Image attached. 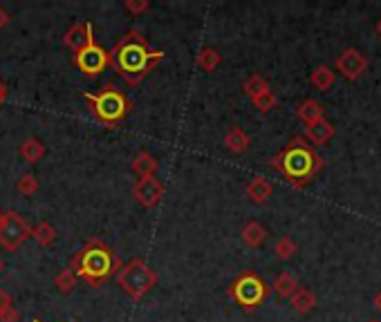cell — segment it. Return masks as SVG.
<instances>
[{"label":"cell","mask_w":381,"mask_h":322,"mask_svg":"<svg viewBox=\"0 0 381 322\" xmlns=\"http://www.w3.org/2000/svg\"><path fill=\"white\" fill-rule=\"evenodd\" d=\"M162 59L164 52L153 49L146 36L135 27L126 31L124 38L110 52V66L128 85H140Z\"/></svg>","instance_id":"6da1fadb"},{"label":"cell","mask_w":381,"mask_h":322,"mask_svg":"<svg viewBox=\"0 0 381 322\" xmlns=\"http://www.w3.org/2000/svg\"><path fill=\"white\" fill-rule=\"evenodd\" d=\"M70 268L74 271V275L83 277L88 284L99 286L101 282L108 280L117 268H121V262L108 244L99 238H94L72 257Z\"/></svg>","instance_id":"7a4b0ae2"},{"label":"cell","mask_w":381,"mask_h":322,"mask_svg":"<svg viewBox=\"0 0 381 322\" xmlns=\"http://www.w3.org/2000/svg\"><path fill=\"white\" fill-rule=\"evenodd\" d=\"M86 101L90 103V112L94 119L108 128H117L130 112V101L121 90L114 85H103L99 92H83Z\"/></svg>","instance_id":"3957f363"},{"label":"cell","mask_w":381,"mask_h":322,"mask_svg":"<svg viewBox=\"0 0 381 322\" xmlns=\"http://www.w3.org/2000/svg\"><path fill=\"white\" fill-rule=\"evenodd\" d=\"M117 282H119V286H121L124 291L128 293L133 300H142V298L155 286V282H157V273H155L153 268L148 266L144 260H140V257H135V260H130L128 264L119 268Z\"/></svg>","instance_id":"277c9868"},{"label":"cell","mask_w":381,"mask_h":322,"mask_svg":"<svg viewBox=\"0 0 381 322\" xmlns=\"http://www.w3.org/2000/svg\"><path fill=\"white\" fill-rule=\"evenodd\" d=\"M274 164H276L292 181H303V179H308L314 173L312 150L305 144H301L299 139H296V141L287 150H285L281 157H276Z\"/></svg>","instance_id":"5b68a950"},{"label":"cell","mask_w":381,"mask_h":322,"mask_svg":"<svg viewBox=\"0 0 381 322\" xmlns=\"http://www.w3.org/2000/svg\"><path fill=\"white\" fill-rule=\"evenodd\" d=\"M229 296L236 300V302L242 307V309H256L264 298H267V286L260 280L256 273H242L238 280L231 284L229 289Z\"/></svg>","instance_id":"8992f818"},{"label":"cell","mask_w":381,"mask_h":322,"mask_svg":"<svg viewBox=\"0 0 381 322\" xmlns=\"http://www.w3.org/2000/svg\"><path fill=\"white\" fill-rule=\"evenodd\" d=\"M31 238L29 224L20 217L18 213L7 210L3 213V227H0V246L5 251H18L27 240Z\"/></svg>","instance_id":"52a82bcc"},{"label":"cell","mask_w":381,"mask_h":322,"mask_svg":"<svg viewBox=\"0 0 381 322\" xmlns=\"http://www.w3.org/2000/svg\"><path fill=\"white\" fill-rule=\"evenodd\" d=\"M72 61L86 77H97V74H101L110 66V54L101 45H97V43H90V45H86L83 49L74 52Z\"/></svg>","instance_id":"ba28073f"},{"label":"cell","mask_w":381,"mask_h":322,"mask_svg":"<svg viewBox=\"0 0 381 322\" xmlns=\"http://www.w3.org/2000/svg\"><path fill=\"white\" fill-rule=\"evenodd\" d=\"M133 195H135L137 201L142 204V206L153 208L155 204L164 197V186L155 175L153 177H140V179H137V184L133 186Z\"/></svg>","instance_id":"9c48e42d"},{"label":"cell","mask_w":381,"mask_h":322,"mask_svg":"<svg viewBox=\"0 0 381 322\" xmlns=\"http://www.w3.org/2000/svg\"><path fill=\"white\" fill-rule=\"evenodd\" d=\"M366 68H368V61L364 59V54L359 49H345L341 56L336 59V70L350 81H357L361 77Z\"/></svg>","instance_id":"30bf717a"},{"label":"cell","mask_w":381,"mask_h":322,"mask_svg":"<svg viewBox=\"0 0 381 322\" xmlns=\"http://www.w3.org/2000/svg\"><path fill=\"white\" fill-rule=\"evenodd\" d=\"M63 43L72 49V52H79L90 43H94V36H92V23H74L68 31L66 36H63Z\"/></svg>","instance_id":"8fae6325"},{"label":"cell","mask_w":381,"mask_h":322,"mask_svg":"<svg viewBox=\"0 0 381 322\" xmlns=\"http://www.w3.org/2000/svg\"><path fill=\"white\" fill-rule=\"evenodd\" d=\"M332 137H334V125L327 121L325 116H323V119H319V121H314L312 125H308V139H310L312 144H316V146L327 144Z\"/></svg>","instance_id":"7c38bea8"},{"label":"cell","mask_w":381,"mask_h":322,"mask_svg":"<svg viewBox=\"0 0 381 322\" xmlns=\"http://www.w3.org/2000/svg\"><path fill=\"white\" fill-rule=\"evenodd\" d=\"M225 146H227L229 153L242 155L249 148V135L242 130V128H238V125L229 128V132L225 135Z\"/></svg>","instance_id":"4fadbf2b"},{"label":"cell","mask_w":381,"mask_h":322,"mask_svg":"<svg viewBox=\"0 0 381 322\" xmlns=\"http://www.w3.org/2000/svg\"><path fill=\"white\" fill-rule=\"evenodd\" d=\"M271 184L267 179H262V177H253L249 181V186H247V197L253 201V204H264L269 197H271Z\"/></svg>","instance_id":"5bb4252c"},{"label":"cell","mask_w":381,"mask_h":322,"mask_svg":"<svg viewBox=\"0 0 381 322\" xmlns=\"http://www.w3.org/2000/svg\"><path fill=\"white\" fill-rule=\"evenodd\" d=\"M20 157H23L27 164H38V161L45 157V144L36 137L25 139V144L20 146Z\"/></svg>","instance_id":"9a60e30c"},{"label":"cell","mask_w":381,"mask_h":322,"mask_svg":"<svg viewBox=\"0 0 381 322\" xmlns=\"http://www.w3.org/2000/svg\"><path fill=\"white\" fill-rule=\"evenodd\" d=\"M240 235H242V242L251 246V249H256V246H260L264 238H267V231H264V227L258 222H247L245 227H242Z\"/></svg>","instance_id":"2e32d148"},{"label":"cell","mask_w":381,"mask_h":322,"mask_svg":"<svg viewBox=\"0 0 381 322\" xmlns=\"http://www.w3.org/2000/svg\"><path fill=\"white\" fill-rule=\"evenodd\" d=\"M299 119L305 123V125H312L314 121L323 119V105L314 99H305L301 105H299Z\"/></svg>","instance_id":"e0dca14e"},{"label":"cell","mask_w":381,"mask_h":322,"mask_svg":"<svg viewBox=\"0 0 381 322\" xmlns=\"http://www.w3.org/2000/svg\"><path fill=\"white\" fill-rule=\"evenodd\" d=\"M310 81H312V85L319 92H330L334 81H336V77H334V72L327 68V66H319V68H314Z\"/></svg>","instance_id":"ac0fdd59"},{"label":"cell","mask_w":381,"mask_h":322,"mask_svg":"<svg viewBox=\"0 0 381 322\" xmlns=\"http://www.w3.org/2000/svg\"><path fill=\"white\" fill-rule=\"evenodd\" d=\"M133 170L140 177H153L155 175V170H157V159L151 155V153H146V150H142L140 155L135 157L133 161Z\"/></svg>","instance_id":"d6986e66"},{"label":"cell","mask_w":381,"mask_h":322,"mask_svg":"<svg viewBox=\"0 0 381 322\" xmlns=\"http://www.w3.org/2000/svg\"><path fill=\"white\" fill-rule=\"evenodd\" d=\"M292 307L299 311V314H310V311L316 307V296L310 291V289H296L292 296Z\"/></svg>","instance_id":"ffe728a7"},{"label":"cell","mask_w":381,"mask_h":322,"mask_svg":"<svg viewBox=\"0 0 381 322\" xmlns=\"http://www.w3.org/2000/svg\"><path fill=\"white\" fill-rule=\"evenodd\" d=\"M296 289H299V280H296L290 271H283L276 280H274V291H276L278 298H292Z\"/></svg>","instance_id":"44dd1931"},{"label":"cell","mask_w":381,"mask_h":322,"mask_svg":"<svg viewBox=\"0 0 381 322\" xmlns=\"http://www.w3.org/2000/svg\"><path fill=\"white\" fill-rule=\"evenodd\" d=\"M220 61H222L220 59V52L216 47H202V49H200V54H197V66L202 68L204 72L218 70Z\"/></svg>","instance_id":"7402d4cb"},{"label":"cell","mask_w":381,"mask_h":322,"mask_svg":"<svg viewBox=\"0 0 381 322\" xmlns=\"http://www.w3.org/2000/svg\"><path fill=\"white\" fill-rule=\"evenodd\" d=\"M242 90H245V94L253 101L256 96L264 94V92L271 90V88H269V83L260 77V74H253V77H249V79L245 81V85H242Z\"/></svg>","instance_id":"603a6c76"},{"label":"cell","mask_w":381,"mask_h":322,"mask_svg":"<svg viewBox=\"0 0 381 322\" xmlns=\"http://www.w3.org/2000/svg\"><path fill=\"white\" fill-rule=\"evenodd\" d=\"M31 238L36 240L38 246H50L52 242L57 240V231H54V227H52L50 222H40L38 227L31 231Z\"/></svg>","instance_id":"cb8c5ba5"},{"label":"cell","mask_w":381,"mask_h":322,"mask_svg":"<svg viewBox=\"0 0 381 322\" xmlns=\"http://www.w3.org/2000/svg\"><path fill=\"white\" fill-rule=\"evenodd\" d=\"M296 251H299V246H296V242L290 235H283V238H278L276 244H274V253H276V257H281V260H292Z\"/></svg>","instance_id":"d4e9b609"},{"label":"cell","mask_w":381,"mask_h":322,"mask_svg":"<svg viewBox=\"0 0 381 322\" xmlns=\"http://www.w3.org/2000/svg\"><path fill=\"white\" fill-rule=\"evenodd\" d=\"M16 188H18L20 195H25V197L36 195V192H38V179H36V175H31V173L20 175V179L16 181Z\"/></svg>","instance_id":"484cf974"},{"label":"cell","mask_w":381,"mask_h":322,"mask_svg":"<svg viewBox=\"0 0 381 322\" xmlns=\"http://www.w3.org/2000/svg\"><path fill=\"white\" fill-rule=\"evenodd\" d=\"M54 284H57V289L61 293H70L74 289V284H77V275H74L72 268H63V271L57 275Z\"/></svg>","instance_id":"4316f807"},{"label":"cell","mask_w":381,"mask_h":322,"mask_svg":"<svg viewBox=\"0 0 381 322\" xmlns=\"http://www.w3.org/2000/svg\"><path fill=\"white\" fill-rule=\"evenodd\" d=\"M253 105H256L260 112H269L271 107H276V94H274L271 90H267L264 94H260V96L253 99Z\"/></svg>","instance_id":"83f0119b"},{"label":"cell","mask_w":381,"mask_h":322,"mask_svg":"<svg viewBox=\"0 0 381 322\" xmlns=\"http://www.w3.org/2000/svg\"><path fill=\"white\" fill-rule=\"evenodd\" d=\"M124 7H126V12H130V14L137 16V14L146 12V9L151 7V3H148V0H126Z\"/></svg>","instance_id":"f1b7e54d"},{"label":"cell","mask_w":381,"mask_h":322,"mask_svg":"<svg viewBox=\"0 0 381 322\" xmlns=\"http://www.w3.org/2000/svg\"><path fill=\"white\" fill-rule=\"evenodd\" d=\"M0 322H18V311L14 307L5 309L3 314H0Z\"/></svg>","instance_id":"f546056e"},{"label":"cell","mask_w":381,"mask_h":322,"mask_svg":"<svg viewBox=\"0 0 381 322\" xmlns=\"http://www.w3.org/2000/svg\"><path fill=\"white\" fill-rule=\"evenodd\" d=\"M9 307H14L12 305V296H9L3 286H0V314H3L5 309H9Z\"/></svg>","instance_id":"4dcf8cb0"},{"label":"cell","mask_w":381,"mask_h":322,"mask_svg":"<svg viewBox=\"0 0 381 322\" xmlns=\"http://www.w3.org/2000/svg\"><path fill=\"white\" fill-rule=\"evenodd\" d=\"M7 25H9V14L5 12L3 7H0V29H3V27H7Z\"/></svg>","instance_id":"1f68e13d"},{"label":"cell","mask_w":381,"mask_h":322,"mask_svg":"<svg viewBox=\"0 0 381 322\" xmlns=\"http://www.w3.org/2000/svg\"><path fill=\"white\" fill-rule=\"evenodd\" d=\"M5 99H7V88H5V83L0 81V105L5 103Z\"/></svg>","instance_id":"d6a6232c"},{"label":"cell","mask_w":381,"mask_h":322,"mask_svg":"<svg viewBox=\"0 0 381 322\" xmlns=\"http://www.w3.org/2000/svg\"><path fill=\"white\" fill-rule=\"evenodd\" d=\"M377 34L381 36V18H379V23H377Z\"/></svg>","instance_id":"836d02e7"},{"label":"cell","mask_w":381,"mask_h":322,"mask_svg":"<svg viewBox=\"0 0 381 322\" xmlns=\"http://www.w3.org/2000/svg\"><path fill=\"white\" fill-rule=\"evenodd\" d=\"M3 268H5V264H3V260H0V271H3Z\"/></svg>","instance_id":"e575fe53"},{"label":"cell","mask_w":381,"mask_h":322,"mask_svg":"<svg viewBox=\"0 0 381 322\" xmlns=\"http://www.w3.org/2000/svg\"><path fill=\"white\" fill-rule=\"evenodd\" d=\"M0 227H3V213H0Z\"/></svg>","instance_id":"d590c367"},{"label":"cell","mask_w":381,"mask_h":322,"mask_svg":"<svg viewBox=\"0 0 381 322\" xmlns=\"http://www.w3.org/2000/svg\"><path fill=\"white\" fill-rule=\"evenodd\" d=\"M34 322H43V320H38V318H34Z\"/></svg>","instance_id":"8d00e7d4"}]
</instances>
